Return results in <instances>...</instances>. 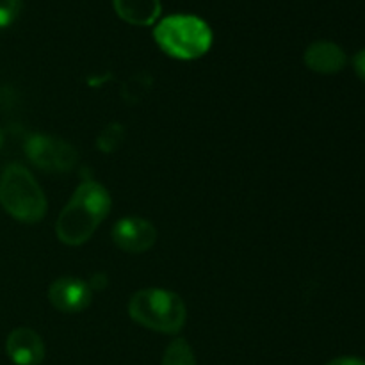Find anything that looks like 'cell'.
<instances>
[{
    "mask_svg": "<svg viewBox=\"0 0 365 365\" xmlns=\"http://www.w3.org/2000/svg\"><path fill=\"white\" fill-rule=\"evenodd\" d=\"M327 365H365V360L356 356H341V359L330 360Z\"/></svg>",
    "mask_w": 365,
    "mask_h": 365,
    "instance_id": "cell-17",
    "label": "cell"
},
{
    "mask_svg": "<svg viewBox=\"0 0 365 365\" xmlns=\"http://www.w3.org/2000/svg\"><path fill=\"white\" fill-rule=\"evenodd\" d=\"M110 237L121 252L145 253L155 245L157 230L145 217L130 216L114 223Z\"/></svg>",
    "mask_w": 365,
    "mask_h": 365,
    "instance_id": "cell-6",
    "label": "cell"
},
{
    "mask_svg": "<svg viewBox=\"0 0 365 365\" xmlns=\"http://www.w3.org/2000/svg\"><path fill=\"white\" fill-rule=\"evenodd\" d=\"M88 285L91 291H103V289L107 287V277L103 273L93 274L91 280L88 282Z\"/></svg>",
    "mask_w": 365,
    "mask_h": 365,
    "instance_id": "cell-16",
    "label": "cell"
},
{
    "mask_svg": "<svg viewBox=\"0 0 365 365\" xmlns=\"http://www.w3.org/2000/svg\"><path fill=\"white\" fill-rule=\"evenodd\" d=\"M128 316L146 330L175 335L184 328L187 309L184 299L166 289H141L128 302Z\"/></svg>",
    "mask_w": 365,
    "mask_h": 365,
    "instance_id": "cell-3",
    "label": "cell"
},
{
    "mask_svg": "<svg viewBox=\"0 0 365 365\" xmlns=\"http://www.w3.org/2000/svg\"><path fill=\"white\" fill-rule=\"evenodd\" d=\"M307 68L321 75H335L344 70L348 57L342 46L334 41H314L307 46L305 56H303Z\"/></svg>",
    "mask_w": 365,
    "mask_h": 365,
    "instance_id": "cell-9",
    "label": "cell"
},
{
    "mask_svg": "<svg viewBox=\"0 0 365 365\" xmlns=\"http://www.w3.org/2000/svg\"><path fill=\"white\" fill-rule=\"evenodd\" d=\"M0 203L20 223H38L46 214L45 192L21 164H11L4 171L0 178Z\"/></svg>",
    "mask_w": 365,
    "mask_h": 365,
    "instance_id": "cell-4",
    "label": "cell"
},
{
    "mask_svg": "<svg viewBox=\"0 0 365 365\" xmlns=\"http://www.w3.org/2000/svg\"><path fill=\"white\" fill-rule=\"evenodd\" d=\"M153 39L166 56L192 61L205 56L212 46V29L192 14H171L153 29Z\"/></svg>",
    "mask_w": 365,
    "mask_h": 365,
    "instance_id": "cell-2",
    "label": "cell"
},
{
    "mask_svg": "<svg viewBox=\"0 0 365 365\" xmlns=\"http://www.w3.org/2000/svg\"><path fill=\"white\" fill-rule=\"evenodd\" d=\"M353 68H355V73L365 82V48L353 57Z\"/></svg>",
    "mask_w": 365,
    "mask_h": 365,
    "instance_id": "cell-15",
    "label": "cell"
},
{
    "mask_svg": "<svg viewBox=\"0 0 365 365\" xmlns=\"http://www.w3.org/2000/svg\"><path fill=\"white\" fill-rule=\"evenodd\" d=\"M150 84H152V81L145 82L143 77L135 75L123 86V100H127V102H139L141 96L146 93V89L150 88Z\"/></svg>",
    "mask_w": 365,
    "mask_h": 365,
    "instance_id": "cell-13",
    "label": "cell"
},
{
    "mask_svg": "<svg viewBox=\"0 0 365 365\" xmlns=\"http://www.w3.org/2000/svg\"><path fill=\"white\" fill-rule=\"evenodd\" d=\"M2 145H4V132L2 128H0V148H2Z\"/></svg>",
    "mask_w": 365,
    "mask_h": 365,
    "instance_id": "cell-18",
    "label": "cell"
},
{
    "mask_svg": "<svg viewBox=\"0 0 365 365\" xmlns=\"http://www.w3.org/2000/svg\"><path fill=\"white\" fill-rule=\"evenodd\" d=\"M6 353L14 365H39L45 359V344L32 328H14L6 341Z\"/></svg>",
    "mask_w": 365,
    "mask_h": 365,
    "instance_id": "cell-8",
    "label": "cell"
},
{
    "mask_svg": "<svg viewBox=\"0 0 365 365\" xmlns=\"http://www.w3.org/2000/svg\"><path fill=\"white\" fill-rule=\"evenodd\" d=\"M114 11L123 21L138 27L153 25L160 16V0H113Z\"/></svg>",
    "mask_w": 365,
    "mask_h": 365,
    "instance_id": "cell-10",
    "label": "cell"
},
{
    "mask_svg": "<svg viewBox=\"0 0 365 365\" xmlns=\"http://www.w3.org/2000/svg\"><path fill=\"white\" fill-rule=\"evenodd\" d=\"M125 139V128L120 123H109L102 132H100L98 139H96V146L100 152L113 153L120 148V145Z\"/></svg>",
    "mask_w": 365,
    "mask_h": 365,
    "instance_id": "cell-12",
    "label": "cell"
},
{
    "mask_svg": "<svg viewBox=\"0 0 365 365\" xmlns=\"http://www.w3.org/2000/svg\"><path fill=\"white\" fill-rule=\"evenodd\" d=\"M21 11V0H0V29H6L16 21Z\"/></svg>",
    "mask_w": 365,
    "mask_h": 365,
    "instance_id": "cell-14",
    "label": "cell"
},
{
    "mask_svg": "<svg viewBox=\"0 0 365 365\" xmlns=\"http://www.w3.org/2000/svg\"><path fill=\"white\" fill-rule=\"evenodd\" d=\"M29 160L50 173H66L77 166L78 153L68 141L46 134L29 135L24 145Z\"/></svg>",
    "mask_w": 365,
    "mask_h": 365,
    "instance_id": "cell-5",
    "label": "cell"
},
{
    "mask_svg": "<svg viewBox=\"0 0 365 365\" xmlns=\"http://www.w3.org/2000/svg\"><path fill=\"white\" fill-rule=\"evenodd\" d=\"M113 207L109 191L95 180H84L56 221V235L63 245L81 246L91 239Z\"/></svg>",
    "mask_w": 365,
    "mask_h": 365,
    "instance_id": "cell-1",
    "label": "cell"
},
{
    "mask_svg": "<svg viewBox=\"0 0 365 365\" xmlns=\"http://www.w3.org/2000/svg\"><path fill=\"white\" fill-rule=\"evenodd\" d=\"M163 365H196V356L185 339L170 342L163 356Z\"/></svg>",
    "mask_w": 365,
    "mask_h": 365,
    "instance_id": "cell-11",
    "label": "cell"
},
{
    "mask_svg": "<svg viewBox=\"0 0 365 365\" xmlns=\"http://www.w3.org/2000/svg\"><path fill=\"white\" fill-rule=\"evenodd\" d=\"M93 291L88 282L73 277H63L48 287V302L63 314H81L91 305Z\"/></svg>",
    "mask_w": 365,
    "mask_h": 365,
    "instance_id": "cell-7",
    "label": "cell"
}]
</instances>
